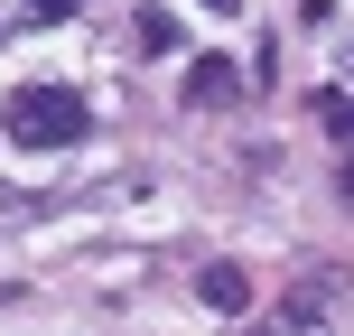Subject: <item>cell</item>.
<instances>
[{
    "mask_svg": "<svg viewBox=\"0 0 354 336\" xmlns=\"http://www.w3.org/2000/svg\"><path fill=\"white\" fill-rule=\"evenodd\" d=\"M56 19H75V0H28V28H56Z\"/></svg>",
    "mask_w": 354,
    "mask_h": 336,
    "instance_id": "cell-6",
    "label": "cell"
},
{
    "mask_svg": "<svg viewBox=\"0 0 354 336\" xmlns=\"http://www.w3.org/2000/svg\"><path fill=\"white\" fill-rule=\"evenodd\" d=\"M196 299H205L214 318H243V308H252V271L243 262H205V271H196Z\"/></svg>",
    "mask_w": 354,
    "mask_h": 336,
    "instance_id": "cell-3",
    "label": "cell"
},
{
    "mask_svg": "<svg viewBox=\"0 0 354 336\" xmlns=\"http://www.w3.org/2000/svg\"><path fill=\"white\" fill-rule=\"evenodd\" d=\"M177 37H187V28H177V19L159 10V0H149L140 19H131V47H140V56H177Z\"/></svg>",
    "mask_w": 354,
    "mask_h": 336,
    "instance_id": "cell-4",
    "label": "cell"
},
{
    "mask_svg": "<svg viewBox=\"0 0 354 336\" xmlns=\"http://www.w3.org/2000/svg\"><path fill=\"white\" fill-rule=\"evenodd\" d=\"M205 10H224V19H233V10H243V0H205Z\"/></svg>",
    "mask_w": 354,
    "mask_h": 336,
    "instance_id": "cell-7",
    "label": "cell"
},
{
    "mask_svg": "<svg viewBox=\"0 0 354 336\" xmlns=\"http://www.w3.org/2000/svg\"><path fill=\"white\" fill-rule=\"evenodd\" d=\"M317 122H326V141L354 150V94H317Z\"/></svg>",
    "mask_w": 354,
    "mask_h": 336,
    "instance_id": "cell-5",
    "label": "cell"
},
{
    "mask_svg": "<svg viewBox=\"0 0 354 336\" xmlns=\"http://www.w3.org/2000/svg\"><path fill=\"white\" fill-rule=\"evenodd\" d=\"M243 94H252V75L233 66V56H214V47L187 56V75H177V103H187V112H233Z\"/></svg>",
    "mask_w": 354,
    "mask_h": 336,
    "instance_id": "cell-2",
    "label": "cell"
},
{
    "mask_svg": "<svg viewBox=\"0 0 354 336\" xmlns=\"http://www.w3.org/2000/svg\"><path fill=\"white\" fill-rule=\"evenodd\" d=\"M0 131H10L19 150H84L93 141V103L75 85H19L10 103H0Z\"/></svg>",
    "mask_w": 354,
    "mask_h": 336,
    "instance_id": "cell-1",
    "label": "cell"
}]
</instances>
